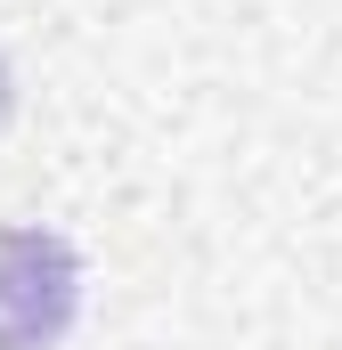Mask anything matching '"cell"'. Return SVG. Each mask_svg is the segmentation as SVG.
<instances>
[{
    "label": "cell",
    "mask_w": 342,
    "mask_h": 350,
    "mask_svg": "<svg viewBox=\"0 0 342 350\" xmlns=\"http://www.w3.org/2000/svg\"><path fill=\"white\" fill-rule=\"evenodd\" d=\"M82 310V261L57 228H0V350L66 342Z\"/></svg>",
    "instance_id": "1"
}]
</instances>
